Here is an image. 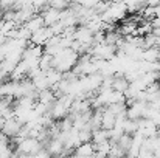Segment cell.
<instances>
[{
	"instance_id": "cell-3",
	"label": "cell",
	"mask_w": 160,
	"mask_h": 158,
	"mask_svg": "<svg viewBox=\"0 0 160 158\" xmlns=\"http://www.w3.org/2000/svg\"><path fill=\"white\" fill-rule=\"evenodd\" d=\"M117 53V47L115 45H109V44H93L92 50H90V56L93 59L98 60H110Z\"/></svg>"
},
{
	"instance_id": "cell-1",
	"label": "cell",
	"mask_w": 160,
	"mask_h": 158,
	"mask_svg": "<svg viewBox=\"0 0 160 158\" xmlns=\"http://www.w3.org/2000/svg\"><path fill=\"white\" fill-rule=\"evenodd\" d=\"M78 57H79V54L75 53L72 48H62L56 56H53L52 67L61 73H67V71L73 70V67L78 62Z\"/></svg>"
},
{
	"instance_id": "cell-15",
	"label": "cell",
	"mask_w": 160,
	"mask_h": 158,
	"mask_svg": "<svg viewBox=\"0 0 160 158\" xmlns=\"http://www.w3.org/2000/svg\"><path fill=\"white\" fill-rule=\"evenodd\" d=\"M45 76H47V81H48V87L50 89H53L54 85L62 79V73L58 71V70H54V68H50L48 71H45Z\"/></svg>"
},
{
	"instance_id": "cell-21",
	"label": "cell",
	"mask_w": 160,
	"mask_h": 158,
	"mask_svg": "<svg viewBox=\"0 0 160 158\" xmlns=\"http://www.w3.org/2000/svg\"><path fill=\"white\" fill-rule=\"evenodd\" d=\"M48 6L53 8V9H58V11H64V9H67L70 6V3L67 0H52Z\"/></svg>"
},
{
	"instance_id": "cell-9",
	"label": "cell",
	"mask_w": 160,
	"mask_h": 158,
	"mask_svg": "<svg viewBox=\"0 0 160 158\" xmlns=\"http://www.w3.org/2000/svg\"><path fill=\"white\" fill-rule=\"evenodd\" d=\"M23 26H25L27 30H30L31 34H33V33H36L38 30H41V28L45 26V25H44V19H42V16H41V14H34V16H33V17L23 25Z\"/></svg>"
},
{
	"instance_id": "cell-23",
	"label": "cell",
	"mask_w": 160,
	"mask_h": 158,
	"mask_svg": "<svg viewBox=\"0 0 160 158\" xmlns=\"http://www.w3.org/2000/svg\"><path fill=\"white\" fill-rule=\"evenodd\" d=\"M100 0H76L78 5H81L82 8H89V9H93L97 5H98Z\"/></svg>"
},
{
	"instance_id": "cell-25",
	"label": "cell",
	"mask_w": 160,
	"mask_h": 158,
	"mask_svg": "<svg viewBox=\"0 0 160 158\" xmlns=\"http://www.w3.org/2000/svg\"><path fill=\"white\" fill-rule=\"evenodd\" d=\"M152 34L157 36V37H160V28H154V30H152Z\"/></svg>"
},
{
	"instance_id": "cell-5",
	"label": "cell",
	"mask_w": 160,
	"mask_h": 158,
	"mask_svg": "<svg viewBox=\"0 0 160 158\" xmlns=\"http://www.w3.org/2000/svg\"><path fill=\"white\" fill-rule=\"evenodd\" d=\"M73 41H76V42H79V44H89V45H93V33H92L86 25H79V26H76V31H75Z\"/></svg>"
},
{
	"instance_id": "cell-13",
	"label": "cell",
	"mask_w": 160,
	"mask_h": 158,
	"mask_svg": "<svg viewBox=\"0 0 160 158\" xmlns=\"http://www.w3.org/2000/svg\"><path fill=\"white\" fill-rule=\"evenodd\" d=\"M31 82H33V85H34V89H36L38 92L50 89V87H48V81H47V76H45V71L39 73V74H38V76H34V78H31Z\"/></svg>"
},
{
	"instance_id": "cell-14",
	"label": "cell",
	"mask_w": 160,
	"mask_h": 158,
	"mask_svg": "<svg viewBox=\"0 0 160 158\" xmlns=\"http://www.w3.org/2000/svg\"><path fill=\"white\" fill-rule=\"evenodd\" d=\"M104 141H109V130L100 127V129L92 132V143L93 144H100V143H104Z\"/></svg>"
},
{
	"instance_id": "cell-20",
	"label": "cell",
	"mask_w": 160,
	"mask_h": 158,
	"mask_svg": "<svg viewBox=\"0 0 160 158\" xmlns=\"http://www.w3.org/2000/svg\"><path fill=\"white\" fill-rule=\"evenodd\" d=\"M109 151H110V143H109V141L95 144V154H100V155H103V157H107Z\"/></svg>"
},
{
	"instance_id": "cell-24",
	"label": "cell",
	"mask_w": 160,
	"mask_h": 158,
	"mask_svg": "<svg viewBox=\"0 0 160 158\" xmlns=\"http://www.w3.org/2000/svg\"><path fill=\"white\" fill-rule=\"evenodd\" d=\"M149 23H151L152 30H154V28H160V16H156V17H152V19L149 20Z\"/></svg>"
},
{
	"instance_id": "cell-22",
	"label": "cell",
	"mask_w": 160,
	"mask_h": 158,
	"mask_svg": "<svg viewBox=\"0 0 160 158\" xmlns=\"http://www.w3.org/2000/svg\"><path fill=\"white\" fill-rule=\"evenodd\" d=\"M79 141L81 143H92V130H89L87 127L79 130Z\"/></svg>"
},
{
	"instance_id": "cell-8",
	"label": "cell",
	"mask_w": 160,
	"mask_h": 158,
	"mask_svg": "<svg viewBox=\"0 0 160 158\" xmlns=\"http://www.w3.org/2000/svg\"><path fill=\"white\" fill-rule=\"evenodd\" d=\"M48 154H50V157H61V154L64 152V144H62V141L61 140H58V138H53V140H48V143L45 144V147H44Z\"/></svg>"
},
{
	"instance_id": "cell-10",
	"label": "cell",
	"mask_w": 160,
	"mask_h": 158,
	"mask_svg": "<svg viewBox=\"0 0 160 158\" xmlns=\"http://www.w3.org/2000/svg\"><path fill=\"white\" fill-rule=\"evenodd\" d=\"M75 155H79V157H92L95 154V144L93 143H81L75 151H73Z\"/></svg>"
},
{
	"instance_id": "cell-26",
	"label": "cell",
	"mask_w": 160,
	"mask_h": 158,
	"mask_svg": "<svg viewBox=\"0 0 160 158\" xmlns=\"http://www.w3.org/2000/svg\"><path fill=\"white\" fill-rule=\"evenodd\" d=\"M156 136H157V138H160V127H157V132H156Z\"/></svg>"
},
{
	"instance_id": "cell-11",
	"label": "cell",
	"mask_w": 160,
	"mask_h": 158,
	"mask_svg": "<svg viewBox=\"0 0 160 158\" xmlns=\"http://www.w3.org/2000/svg\"><path fill=\"white\" fill-rule=\"evenodd\" d=\"M115 118H117V116H115L107 107H104L103 115H101V127L106 129V130L113 129V126H115Z\"/></svg>"
},
{
	"instance_id": "cell-18",
	"label": "cell",
	"mask_w": 160,
	"mask_h": 158,
	"mask_svg": "<svg viewBox=\"0 0 160 158\" xmlns=\"http://www.w3.org/2000/svg\"><path fill=\"white\" fill-rule=\"evenodd\" d=\"M157 56H159V50L157 48H146V50H143L142 60H145V62H156Z\"/></svg>"
},
{
	"instance_id": "cell-17",
	"label": "cell",
	"mask_w": 160,
	"mask_h": 158,
	"mask_svg": "<svg viewBox=\"0 0 160 158\" xmlns=\"http://www.w3.org/2000/svg\"><path fill=\"white\" fill-rule=\"evenodd\" d=\"M52 60H53V56L44 53V54L39 57V68H41L42 71H48L50 68H53V67H52Z\"/></svg>"
},
{
	"instance_id": "cell-6",
	"label": "cell",
	"mask_w": 160,
	"mask_h": 158,
	"mask_svg": "<svg viewBox=\"0 0 160 158\" xmlns=\"http://www.w3.org/2000/svg\"><path fill=\"white\" fill-rule=\"evenodd\" d=\"M20 129H22V124H20L16 118H9V119L5 121V124H3V127H2V132H3L8 138H16V136L19 135Z\"/></svg>"
},
{
	"instance_id": "cell-19",
	"label": "cell",
	"mask_w": 160,
	"mask_h": 158,
	"mask_svg": "<svg viewBox=\"0 0 160 158\" xmlns=\"http://www.w3.org/2000/svg\"><path fill=\"white\" fill-rule=\"evenodd\" d=\"M117 144H118L124 152H128V151H129V147H131V144H132V135L123 133V135L120 136V140L117 141Z\"/></svg>"
},
{
	"instance_id": "cell-16",
	"label": "cell",
	"mask_w": 160,
	"mask_h": 158,
	"mask_svg": "<svg viewBox=\"0 0 160 158\" xmlns=\"http://www.w3.org/2000/svg\"><path fill=\"white\" fill-rule=\"evenodd\" d=\"M138 130V122H137V119H124V122H123V132L124 133H128V135H134L135 132Z\"/></svg>"
},
{
	"instance_id": "cell-4",
	"label": "cell",
	"mask_w": 160,
	"mask_h": 158,
	"mask_svg": "<svg viewBox=\"0 0 160 158\" xmlns=\"http://www.w3.org/2000/svg\"><path fill=\"white\" fill-rule=\"evenodd\" d=\"M53 36L52 33V28L50 26H42L41 30H38L36 33L31 34V39H30V44L33 45H39V47H44L47 44V41Z\"/></svg>"
},
{
	"instance_id": "cell-2",
	"label": "cell",
	"mask_w": 160,
	"mask_h": 158,
	"mask_svg": "<svg viewBox=\"0 0 160 158\" xmlns=\"http://www.w3.org/2000/svg\"><path fill=\"white\" fill-rule=\"evenodd\" d=\"M44 149V144L41 141H38L36 138H23L22 141H19L16 144V152L20 155H34L38 152H41Z\"/></svg>"
},
{
	"instance_id": "cell-12",
	"label": "cell",
	"mask_w": 160,
	"mask_h": 158,
	"mask_svg": "<svg viewBox=\"0 0 160 158\" xmlns=\"http://www.w3.org/2000/svg\"><path fill=\"white\" fill-rule=\"evenodd\" d=\"M38 101L42 103V104L48 105V107H52V104L56 101V95H54V92L52 90V89L41 90V92L38 93Z\"/></svg>"
},
{
	"instance_id": "cell-7",
	"label": "cell",
	"mask_w": 160,
	"mask_h": 158,
	"mask_svg": "<svg viewBox=\"0 0 160 158\" xmlns=\"http://www.w3.org/2000/svg\"><path fill=\"white\" fill-rule=\"evenodd\" d=\"M41 16H42V19H44V25H45V26H52V25L59 22V19H61V11L47 6V8H44V9L41 11Z\"/></svg>"
}]
</instances>
